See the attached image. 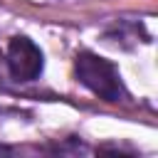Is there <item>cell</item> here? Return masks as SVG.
<instances>
[{
    "instance_id": "cell-3",
    "label": "cell",
    "mask_w": 158,
    "mask_h": 158,
    "mask_svg": "<svg viewBox=\"0 0 158 158\" xmlns=\"http://www.w3.org/2000/svg\"><path fill=\"white\" fill-rule=\"evenodd\" d=\"M0 153H5V156H7V153H10V148H5V146H0Z\"/></svg>"
},
{
    "instance_id": "cell-1",
    "label": "cell",
    "mask_w": 158,
    "mask_h": 158,
    "mask_svg": "<svg viewBox=\"0 0 158 158\" xmlns=\"http://www.w3.org/2000/svg\"><path fill=\"white\" fill-rule=\"evenodd\" d=\"M74 72H77V79L91 89L96 96H101L104 101H118L123 99V84H121V77L116 72V67L99 57V54H91V52H81L77 54L74 59Z\"/></svg>"
},
{
    "instance_id": "cell-2",
    "label": "cell",
    "mask_w": 158,
    "mask_h": 158,
    "mask_svg": "<svg viewBox=\"0 0 158 158\" xmlns=\"http://www.w3.org/2000/svg\"><path fill=\"white\" fill-rule=\"evenodd\" d=\"M42 52L27 37H12L7 44V69L17 81H32L42 74Z\"/></svg>"
}]
</instances>
